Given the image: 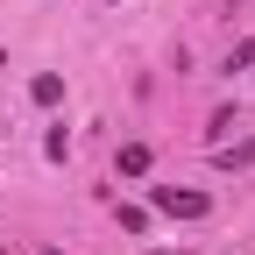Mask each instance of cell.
Segmentation results:
<instances>
[{
	"label": "cell",
	"mask_w": 255,
	"mask_h": 255,
	"mask_svg": "<svg viewBox=\"0 0 255 255\" xmlns=\"http://www.w3.org/2000/svg\"><path fill=\"white\" fill-rule=\"evenodd\" d=\"M149 206H156V213H170V220H206V191H177V184H156V191H149Z\"/></svg>",
	"instance_id": "obj_1"
},
{
	"label": "cell",
	"mask_w": 255,
	"mask_h": 255,
	"mask_svg": "<svg viewBox=\"0 0 255 255\" xmlns=\"http://www.w3.org/2000/svg\"><path fill=\"white\" fill-rule=\"evenodd\" d=\"M28 100H36V107H57V100H64V78H57V71H43L36 85H28Z\"/></svg>",
	"instance_id": "obj_2"
},
{
	"label": "cell",
	"mask_w": 255,
	"mask_h": 255,
	"mask_svg": "<svg viewBox=\"0 0 255 255\" xmlns=\"http://www.w3.org/2000/svg\"><path fill=\"white\" fill-rule=\"evenodd\" d=\"M255 163V142H234V149H220V170H248Z\"/></svg>",
	"instance_id": "obj_3"
},
{
	"label": "cell",
	"mask_w": 255,
	"mask_h": 255,
	"mask_svg": "<svg viewBox=\"0 0 255 255\" xmlns=\"http://www.w3.org/2000/svg\"><path fill=\"white\" fill-rule=\"evenodd\" d=\"M121 170H128V177H142V170H149V149H142V142H128V149H121Z\"/></svg>",
	"instance_id": "obj_4"
},
{
	"label": "cell",
	"mask_w": 255,
	"mask_h": 255,
	"mask_svg": "<svg viewBox=\"0 0 255 255\" xmlns=\"http://www.w3.org/2000/svg\"><path fill=\"white\" fill-rule=\"evenodd\" d=\"M149 255H170V248H149Z\"/></svg>",
	"instance_id": "obj_5"
},
{
	"label": "cell",
	"mask_w": 255,
	"mask_h": 255,
	"mask_svg": "<svg viewBox=\"0 0 255 255\" xmlns=\"http://www.w3.org/2000/svg\"><path fill=\"white\" fill-rule=\"evenodd\" d=\"M50 255H57V248H50Z\"/></svg>",
	"instance_id": "obj_6"
}]
</instances>
